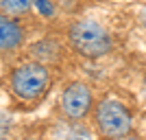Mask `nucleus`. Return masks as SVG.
<instances>
[{
    "instance_id": "1",
    "label": "nucleus",
    "mask_w": 146,
    "mask_h": 140,
    "mask_svg": "<svg viewBox=\"0 0 146 140\" xmlns=\"http://www.w3.org/2000/svg\"><path fill=\"white\" fill-rule=\"evenodd\" d=\"M94 129L105 140H122L129 138L133 131V116L129 107L118 98H103L98 101L94 112Z\"/></svg>"
},
{
    "instance_id": "2",
    "label": "nucleus",
    "mask_w": 146,
    "mask_h": 140,
    "mask_svg": "<svg viewBox=\"0 0 146 140\" xmlns=\"http://www.w3.org/2000/svg\"><path fill=\"white\" fill-rule=\"evenodd\" d=\"M50 81H52L50 70L46 68V64H39V61L22 64L9 74L11 92L24 103H33L37 98H42L50 88Z\"/></svg>"
},
{
    "instance_id": "3",
    "label": "nucleus",
    "mask_w": 146,
    "mask_h": 140,
    "mask_svg": "<svg viewBox=\"0 0 146 140\" xmlns=\"http://www.w3.org/2000/svg\"><path fill=\"white\" fill-rule=\"evenodd\" d=\"M68 37H70L72 48L79 55L87 57V59L105 57L111 50V35L96 20H79V22H74L70 26V31H68Z\"/></svg>"
},
{
    "instance_id": "4",
    "label": "nucleus",
    "mask_w": 146,
    "mask_h": 140,
    "mask_svg": "<svg viewBox=\"0 0 146 140\" xmlns=\"http://www.w3.org/2000/svg\"><path fill=\"white\" fill-rule=\"evenodd\" d=\"M96 101H94V92L87 83L83 81H74L61 92L59 98V112L68 121H85L87 116L94 112Z\"/></svg>"
},
{
    "instance_id": "5",
    "label": "nucleus",
    "mask_w": 146,
    "mask_h": 140,
    "mask_svg": "<svg viewBox=\"0 0 146 140\" xmlns=\"http://www.w3.org/2000/svg\"><path fill=\"white\" fill-rule=\"evenodd\" d=\"M50 140H96V134L83 121H59L50 129Z\"/></svg>"
},
{
    "instance_id": "6",
    "label": "nucleus",
    "mask_w": 146,
    "mask_h": 140,
    "mask_svg": "<svg viewBox=\"0 0 146 140\" xmlns=\"http://www.w3.org/2000/svg\"><path fill=\"white\" fill-rule=\"evenodd\" d=\"M24 42V31L18 20L0 13V53H13Z\"/></svg>"
},
{
    "instance_id": "7",
    "label": "nucleus",
    "mask_w": 146,
    "mask_h": 140,
    "mask_svg": "<svg viewBox=\"0 0 146 140\" xmlns=\"http://www.w3.org/2000/svg\"><path fill=\"white\" fill-rule=\"evenodd\" d=\"M31 55L35 57L39 64H46V61H57L59 59V46L50 40H44V42H37L33 48H31Z\"/></svg>"
},
{
    "instance_id": "8",
    "label": "nucleus",
    "mask_w": 146,
    "mask_h": 140,
    "mask_svg": "<svg viewBox=\"0 0 146 140\" xmlns=\"http://www.w3.org/2000/svg\"><path fill=\"white\" fill-rule=\"evenodd\" d=\"M33 5V0H0V13H5V15H22L26 13Z\"/></svg>"
},
{
    "instance_id": "9",
    "label": "nucleus",
    "mask_w": 146,
    "mask_h": 140,
    "mask_svg": "<svg viewBox=\"0 0 146 140\" xmlns=\"http://www.w3.org/2000/svg\"><path fill=\"white\" fill-rule=\"evenodd\" d=\"M33 5H35L37 11L42 13V15H46V18H50V15L55 13V7H52L50 0H33Z\"/></svg>"
},
{
    "instance_id": "10",
    "label": "nucleus",
    "mask_w": 146,
    "mask_h": 140,
    "mask_svg": "<svg viewBox=\"0 0 146 140\" xmlns=\"http://www.w3.org/2000/svg\"><path fill=\"white\" fill-rule=\"evenodd\" d=\"M11 127V116L5 114V112H0V136H5V131Z\"/></svg>"
},
{
    "instance_id": "11",
    "label": "nucleus",
    "mask_w": 146,
    "mask_h": 140,
    "mask_svg": "<svg viewBox=\"0 0 146 140\" xmlns=\"http://www.w3.org/2000/svg\"><path fill=\"white\" fill-rule=\"evenodd\" d=\"M122 140H142V138H137V136H129V138H122Z\"/></svg>"
},
{
    "instance_id": "12",
    "label": "nucleus",
    "mask_w": 146,
    "mask_h": 140,
    "mask_svg": "<svg viewBox=\"0 0 146 140\" xmlns=\"http://www.w3.org/2000/svg\"><path fill=\"white\" fill-rule=\"evenodd\" d=\"M0 140H11V138H7V136H0Z\"/></svg>"
}]
</instances>
